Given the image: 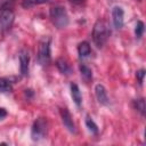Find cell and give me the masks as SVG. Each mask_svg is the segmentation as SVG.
<instances>
[{
  "label": "cell",
  "instance_id": "20",
  "mask_svg": "<svg viewBox=\"0 0 146 146\" xmlns=\"http://www.w3.org/2000/svg\"><path fill=\"white\" fill-rule=\"evenodd\" d=\"M7 116V111L3 107H0V120H3Z\"/></svg>",
  "mask_w": 146,
  "mask_h": 146
},
{
  "label": "cell",
  "instance_id": "13",
  "mask_svg": "<svg viewBox=\"0 0 146 146\" xmlns=\"http://www.w3.org/2000/svg\"><path fill=\"white\" fill-rule=\"evenodd\" d=\"M79 70H80L81 76L83 78V80L86 82H90L92 80V71H91V68L88 65H86V64L82 63V64H80Z\"/></svg>",
  "mask_w": 146,
  "mask_h": 146
},
{
  "label": "cell",
  "instance_id": "19",
  "mask_svg": "<svg viewBox=\"0 0 146 146\" xmlns=\"http://www.w3.org/2000/svg\"><path fill=\"white\" fill-rule=\"evenodd\" d=\"M144 76H145V70H139L136 72V78L138 79L139 84H143L144 82Z\"/></svg>",
  "mask_w": 146,
  "mask_h": 146
},
{
  "label": "cell",
  "instance_id": "4",
  "mask_svg": "<svg viewBox=\"0 0 146 146\" xmlns=\"http://www.w3.org/2000/svg\"><path fill=\"white\" fill-rule=\"evenodd\" d=\"M38 62L42 66H47L51 62V52H50V38L44 36L40 43L38 49Z\"/></svg>",
  "mask_w": 146,
  "mask_h": 146
},
{
  "label": "cell",
  "instance_id": "5",
  "mask_svg": "<svg viewBox=\"0 0 146 146\" xmlns=\"http://www.w3.org/2000/svg\"><path fill=\"white\" fill-rule=\"evenodd\" d=\"M15 14L10 7H3L0 10V27L2 31L9 30L14 23Z\"/></svg>",
  "mask_w": 146,
  "mask_h": 146
},
{
  "label": "cell",
  "instance_id": "17",
  "mask_svg": "<svg viewBox=\"0 0 146 146\" xmlns=\"http://www.w3.org/2000/svg\"><path fill=\"white\" fill-rule=\"evenodd\" d=\"M133 106H135V108H136L141 115H145V110H146V107H145V100H144V98L136 99V100L133 102Z\"/></svg>",
  "mask_w": 146,
  "mask_h": 146
},
{
  "label": "cell",
  "instance_id": "12",
  "mask_svg": "<svg viewBox=\"0 0 146 146\" xmlns=\"http://www.w3.org/2000/svg\"><path fill=\"white\" fill-rule=\"evenodd\" d=\"M78 54L80 58H86L91 54V47L89 44V42L87 41H82L79 43L78 46Z\"/></svg>",
  "mask_w": 146,
  "mask_h": 146
},
{
  "label": "cell",
  "instance_id": "6",
  "mask_svg": "<svg viewBox=\"0 0 146 146\" xmlns=\"http://www.w3.org/2000/svg\"><path fill=\"white\" fill-rule=\"evenodd\" d=\"M59 113H60L62 122H63V124L65 125V128H66L70 132L75 133V132H76V128H75V124H74V122H73L72 115H71V113L68 112V110H67V108H60Z\"/></svg>",
  "mask_w": 146,
  "mask_h": 146
},
{
  "label": "cell",
  "instance_id": "8",
  "mask_svg": "<svg viewBox=\"0 0 146 146\" xmlns=\"http://www.w3.org/2000/svg\"><path fill=\"white\" fill-rule=\"evenodd\" d=\"M29 67H30V55L26 50H22L19 54V68L21 74L26 76L29 74Z\"/></svg>",
  "mask_w": 146,
  "mask_h": 146
},
{
  "label": "cell",
  "instance_id": "2",
  "mask_svg": "<svg viewBox=\"0 0 146 146\" xmlns=\"http://www.w3.org/2000/svg\"><path fill=\"white\" fill-rule=\"evenodd\" d=\"M49 16H50V19H51L52 24L57 29H64L68 25L70 19H68L67 11L62 6H55V7L50 8Z\"/></svg>",
  "mask_w": 146,
  "mask_h": 146
},
{
  "label": "cell",
  "instance_id": "11",
  "mask_svg": "<svg viewBox=\"0 0 146 146\" xmlns=\"http://www.w3.org/2000/svg\"><path fill=\"white\" fill-rule=\"evenodd\" d=\"M71 96L73 98V102L75 103L76 106H81L82 103V96H81V91L78 87L76 83H71Z\"/></svg>",
  "mask_w": 146,
  "mask_h": 146
},
{
  "label": "cell",
  "instance_id": "21",
  "mask_svg": "<svg viewBox=\"0 0 146 146\" xmlns=\"http://www.w3.org/2000/svg\"><path fill=\"white\" fill-rule=\"evenodd\" d=\"M70 1L73 2V3H75V5H80V3L83 2V0H70Z\"/></svg>",
  "mask_w": 146,
  "mask_h": 146
},
{
  "label": "cell",
  "instance_id": "16",
  "mask_svg": "<svg viewBox=\"0 0 146 146\" xmlns=\"http://www.w3.org/2000/svg\"><path fill=\"white\" fill-rule=\"evenodd\" d=\"M86 125H87L88 130H89L91 133H94V135H97V133H98V125L94 122V120H92L90 116H87V117H86Z\"/></svg>",
  "mask_w": 146,
  "mask_h": 146
},
{
  "label": "cell",
  "instance_id": "1",
  "mask_svg": "<svg viewBox=\"0 0 146 146\" xmlns=\"http://www.w3.org/2000/svg\"><path fill=\"white\" fill-rule=\"evenodd\" d=\"M111 35V29L105 21L98 19L92 29V40L98 48H102L107 42Z\"/></svg>",
  "mask_w": 146,
  "mask_h": 146
},
{
  "label": "cell",
  "instance_id": "15",
  "mask_svg": "<svg viewBox=\"0 0 146 146\" xmlns=\"http://www.w3.org/2000/svg\"><path fill=\"white\" fill-rule=\"evenodd\" d=\"M49 0H23L22 1V7L25 9H30L32 7L42 5V3H47Z\"/></svg>",
  "mask_w": 146,
  "mask_h": 146
},
{
  "label": "cell",
  "instance_id": "9",
  "mask_svg": "<svg viewBox=\"0 0 146 146\" xmlns=\"http://www.w3.org/2000/svg\"><path fill=\"white\" fill-rule=\"evenodd\" d=\"M95 95L99 104L102 105H107L108 104V96L105 87L103 84H97L95 87Z\"/></svg>",
  "mask_w": 146,
  "mask_h": 146
},
{
  "label": "cell",
  "instance_id": "14",
  "mask_svg": "<svg viewBox=\"0 0 146 146\" xmlns=\"http://www.w3.org/2000/svg\"><path fill=\"white\" fill-rule=\"evenodd\" d=\"M13 90V83L6 78H0V92H10Z\"/></svg>",
  "mask_w": 146,
  "mask_h": 146
},
{
  "label": "cell",
  "instance_id": "7",
  "mask_svg": "<svg viewBox=\"0 0 146 146\" xmlns=\"http://www.w3.org/2000/svg\"><path fill=\"white\" fill-rule=\"evenodd\" d=\"M124 11L121 7L115 6L112 9V19H113V24L115 29H121L123 26V22H124Z\"/></svg>",
  "mask_w": 146,
  "mask_h": 146
},
{
  "label": "cell",
  "instance_id": "10",
  "mask_svg": "<svg viewBox=\"0 0 146 146\" xmlns=\"http://www.w3.org/2000/svg\"><path fill=\"white\" fill-rule=\"evenodd\" d=\"M56 66L59 70V72L62 74H64V75H70L73 72L72 71V67L70 66V64L67 63V60L64 59V58H58L56 60Z\"/></svg>",
  "mask_w": 146,
  "mask_h": 146
},
{
  "label": "cell",
  "instance_id": "3",
  "mask_svg": "<svg viewBox=\"0 0 146 146\" xmlns=\"http://www.w3.org/2000/svg\"><path fill=\"white\" fill-rule=\"evenodd\" d=\"M48 133V121L44 117H38L32 125L31 129V137L34 141H39L46 138Z\"/></svg>",
  "mask_w": 146,
  "mask_h": 146
},
{
  "label": "cell",
  "instance_id": "22",
  "mask_svg": "<svg viewBox=\"0 0 146 146\" xmlns=\"http://www.w3.org/2000/svg\"><path fill=\"white\" fill-rule=\"evenodd\" d=\"M139 1H140V0H139Z\"/></svg>",
  "mask_w": 146,
  "mask_h": 146
},
{
  "label": "cell",
  "instance_id": "18",
  "mask_svg": "<svg viewBox=\"0 0 146 146\" xmlns=\"http://www.w3.org/2000/svg\"><path fill=\"white\" fill-rule=\"evenodd\" d=\"M143 33H144V23L141 21H138L135 27V34L137 38H141Z\"/></svg>",
  "mask_w": 146,
  "mask_h": 146
}]
</instances>
